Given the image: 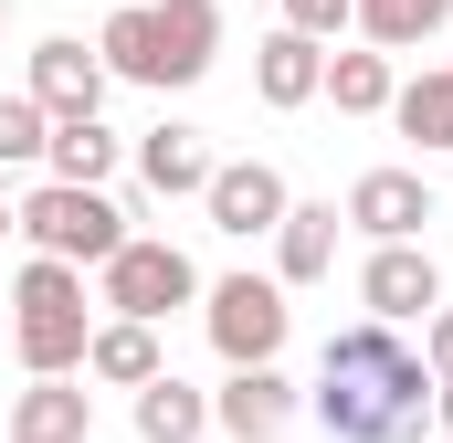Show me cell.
Here are the masks:
<instances>
[{"label":"cell","mask_w":453,"mask_h":443,"mask_svg":"<svg viewBox=\"0 0 453 443\" xmlns=\"http://www.w3.org/2000/svg\"><path fill=\"white\" fill-rule=\"evenodd\" d=\"M338 222H358L369 243H422V222H433V180H422V169H358Z\"/></svg>","instance_id":"cell-11"},{"label":"cell","mask_w":453,"mask_h":443,"mask_svg":"<svg viewBox=\"0 0 453 443\" xmlns=\"http://www.w3.org/2000/svg\"><path fill=\"white\" fill-rule=\"evenodd\" d=\"M422 359H433V380H453V307L422 317Z\"/></svg>","instance_id":"cell-24"},{"label":"cell","mask_w":453,"mask_h":443,"mask_svg":"<svg viewBox=\"0 0 453 443\" xmlns=\"http://www.w3.org/2000/svg\"><path fill=\"white\" fill-rule=\"evenodd\" d=\"M296 412H306V391H296V380H285L274 359H253V369H232L222 391H211V423H222L232 443H274L285 423H296Z\"/></svg>","instance_id":"cell-10"},{"label":"cell","mask_w":453,"mask_h":443,"mask_svg":"<svg viewBox=\"0 0 453 443\" xmlns=\"http://www.w3.org/2000/svg\"><path fill=\"white\" fill-rule=\"evenodd\" d=\"M0 443H21V433H0Z\"/></svg>","instance_id":"cell-28"},{"label":"cell","mask_w":453,"mask_h":443,"mask_svg":"<svg viewBox=\"0 0 453 443\" xmlns=\"http://www.w3.org/2000/svg\"><path fill=\"white\" fill-rule=\"evenodd\" d=\"M11 232H21L32 253H64V264H106L116 243H127V212H116L106 190H85V180H32V190L11 201Z\"/></svg>","instance_id":"cell-4"},{"label":"cell","mask_w":453,"mask_h":443,"mask_svg":"<svg viewBox=\"0 0 453 443\" xmlns=\"http://www.w3.org/2000/svg\"><path fill=\"white\" fill-rule=\"evenodd\" d=\"M85 338H96L85 264L32 253V264L11 275V348H21V369H32V380H42V369H85Z\"/></svg>","instance_id":"cell-3"},{"label":"cell","mask_w":453,"mask_h":443,"mask_svg":"<svg viewBox=\"0 0 453 443\" xmlns=\"http://www.w3.org/2000/svg\"><path fill=\"white\" fill-rule=\"evenodd\" d=\"M0 21H11V0H0Z\"/></svg>","instance_id":"cell-27"},{"label":"cell","mask_w":453,"mask_h":443,"mask_svg":"<svg viewBox=\"0 0 453 443\" xmlns=\"http://www.w3.org/2000/svg\"><path fill=\"white\" fill-rule=\"evenodd\" d=\"M358 307L369 317H433L443 307V264L422 253V243H369V264H358Z\"/></svg>","instance_id":"cell-9"},{"label":"cell","mask_w":453,"mask_h":443,"mask_svg":"<svg viewBox=\"0 0 453 443\" xmlns=\"http://www.w3.org/2000/svg\"><path fill=\"white\" fill-rule=\"evenodd\" d=\"M285 169L274 159H222L211 169V190H201V212H211V232H232V243H274V222H285Z\"/></svg>","instance_id":"cell-7"},{"label":"cell","mask_w":453,"mask_h":443,"mask_svg":"<svg viewBox=\"0 0 453 443\" xmlns=\"http://www.w3.org/2000/svg\"><path fill=\"white\" fill-rule=\"evenodd\" d=\"M390 116H401V137H422V148H443V159H453V64L411 74V85L390 96Z\"/></svg>","instance_id":"cell-21"},{"label":"cell","mask_w":453,"mask_h":443,"mask_svg":"<svg viewBox=\"0 0 453 443\" xmlns=\"http://www.w3.org/2000/svg\"><path fill=\"white\" fill-rule=\"evenodd\" d=\"M42 137H53V116H42V96H0V169H42Z\"/></svg>","instance_id":"cell-22"},{"label":"cell","mask_w":453,"mask_h":443,"mask_svg":"<svg viewBox=\"0 0 453 443\" xmlns=\"http://www.w3.org/2000/svg\"><path fill=\"white\" fill-rule=\"evenodd\" d=\"M348 11H358V0H285V21H296V32H317V43H338Z\"/></svg>","instance_id":"cell-23"},{"label":"cell","mask_w":453,"mask_h":443,"mask_svg":"<svg viewBox=\"0 0 453 443\" xmlns=\"http://www.w3.org/2000/svg\"><path fill=\"white\" fill-rule=\"evenodd\" d=\"M169 359H158V328L148 317H106V328L85 338V380H106V391H137V380H158Z\"/></svg>","instance_id":"cell-17"},{"label":"cell","mask_w":453,"mask_h":443,"mask_svg":"<svg viewBox=\"0 0 453 443\" xmlns=\"http://www.w3.org/2000/svg\"><path fill=\"white\" fill-rule=\"evenodd\" d=\"M443 21H453V0H358V11H348V32L380 43V53H422Z\"/></svg>","instance_id":"cell-20"},{"label":"cell","mask_w":453,"mask_h":443,"mask_svg":"<svg viewBox=\"0 0 453 443\" xmlns=\"http://www.w3.org/2000/svg\"><path fill=\"white\" fill-rule=\"evenodd\" d=\"M11 433L21 443H96V391H85V369H42V380L11 401Z\"/></svg>","instance_id":"cell-13"},{"label":"cell","mask_w":453,"mask_h":443,"mask_svg":"<svg viewBox=\"0 0 453 443\" xmlns=\"http://www.w3.org/2000/svg\"><path fill=\"white\" fill-rule=\"evenodd\" d=\"M306 412L327 423V443H422L433 433V359L390 317H358L317 348V391Z\"/></svg>","instance_id":"cell-1"},{"label":"cell","mask_w":453,"mask_h":443,"mask_svg":"<svg viewBox=\"0 0 453 443\" xmlns=\"http://www.w3.org/2000/svg\"><path fill=\"white\" fill-rule=\"evenodd\" d=\"M116 127L106 116H53V137H42V180H85V190H106L116 180Z\"/></svg>","instance_id":"cell-16"},{"label":"cell","mask_w":453,"mask_h":443,"mask_svg":"<svg viewBox=\"0 0 453 443\" xmlns=\"http://www.w3.org/2000/svg\"><path fill=\"white\" fill-rule=\"evenodd\" d=\"M211 433V391H190L180 369L137 380V443H201Z\"/></svg>","instance_id":"cell-18"},{"label":"cell","mask_w":453,"mask_h":443,"mask_svg":"<svg viewBox=\"0 0 453 443\" xmlns=\"http://www.w3.org/2000/svg\"><path fill=\"white\" fill-rule=\"evenodd\" d=\"M116 85H201L211 53H222V0H106V32H96Z\"/></svg>","instance_id":"cell-2"},{"label":"cell","mask_w":453,"mask_h":443,"mask_svg":"<svg viewBox=\"0 0 453 443\" xmlns=\"http://www.w3.org/2000/svg\"><path fill=\"white\" fill-rule=\"evenodd\" d=\"M317 85H327V43L296 32V21H274L264 53H253V96H264L274 116H296V106H317Z\"/></svg>","instance_id":"cell-12"},{"label":"cell","mask_w":453,"mask_h":443,"mask_svg":"<svg viewBox=\"0 0 453 443\" xmlns=\"http://www.w3.org/2000/svg\"><path fill=\"white\" fill-rule=\"evenodd\" d=\"M211 169H222V159H211V137H201V127H180V116L137 137V180H148L158 201H201V190H211Z\"/></svg>","instance_id":"cell-14"},{"label":"cell","mask_w":453,"mask_h":443,"mask_svg":"<svg viewBox=\"0 0 453 443\" xmlns=\"http://www.w3.org/2000/svg\"><path fill=\"white\" fill-rule=\"evenodd\" d=\"M0 232H11V201H0Z\"/></svg>","instance_id":"cell-26"},{"label":"cell","mask_w":453,"mask_h":443,"mask_svg":"<svg viewBox=\"0 0 453 443\" xmlns=\"http://www.w3.org/2000/svg\"><path fill=\"white\" fill-rule=\"evenodd\" d=\"M433 423H443V433H453V380H433Z\"/></svg>","instance_id":"cell-25"},{"label":"cell","mask_w":453,"mask_h":443,"mask_svg":"<svg viewBox=\"0 0 453 443\" xmlns=\"http://www.w3.org/2000/svg\"><path fill=\"white\" fill-rule=\"evenodd\" d=\"M106 53L96 43H74V32H53V43H32V64H21V96H42V116H106Z\"/></svg>","instance_id":"cell-8"},{"label":"cell","mask_w":453,"mask_h":443,"mask_svg":"<svg viewBox=\"0 0 453 443\" xmlns=\"http://www.w3.org/2000/svg\"><path fill=\"white\" fill-rule=\"evenodd\" d=\"M338 116H390V96H401V64L369 43V53H327V85H317Z\"/></svg>","instance_id":"cell-19"},{"label":"cell","mask_w":453,"mask_h":443,"mask_svg":"<svg viewBox=\"0 0 453 443\" xmlns=\"http://www.w3.org/2000/svg\"><path fill=\"white\" fill-rule=\"evenodd\" d=\"M201 328H211V348H222L232 369L274 359V348H285V328H296L285 275H222V285H201Z\"/></svg>","instance_id":"cell-6"},{"label":"cell","mask_w":453,"mask_h":443,"mask_svg":"<svg viewBox=\"0 0 453 443\" xmlns=\"http://www.w3.org/2000/svg\"><path fill=\"white\" fill-rule=\"evenodd\" d=\"M274 275H285V296L338 275V201H285V222H274Z\"/></svg>","instance_id":"cell-15"},{"label":"cell","mask_w":453,"mask_h":443,"mask_svg":"<svg viewBox=\"0 0 453 443\" xmlns=\"http://www.w3.org/2000/svg\"><path fill=\"white\" fill-rule=\"evenodd\" d=\"M96 307L106 317H169V307H201V264L180 253V243H158V232H127L106 264H96Z\"/></svg>","instance_id":"cell-5"}]
</instances>
